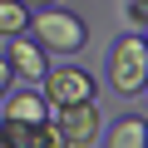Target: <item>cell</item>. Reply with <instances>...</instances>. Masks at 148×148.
<instances>
[{"instance_id":"9c48e42d","label":"cell","mask_w":148,"mask_h":148,"mask_svg":"<svg viewBox=\"0 0 148 148\" xmlns=\"http://www.w3.org/2000/svg\"><path fill=\"white\" fill-rule=\"evenodd\" d=\"M128 20L143 30V20H148V0H128Z\"/></svg>"},{"instance_id":"8fae6325","label":"cell","mask_w":148,"mask_h":148,"mask_svg":"<svg viewBox=\"0 0 148 148\" xmlns=\"http://www.w3.org/2000/svg\"><path fill=\"white\" fill-rule=\"evenodd\" d=\"M20 5H30V10H40V5H54V0H20Z\"/></svg>"},{"instance_id":"5b68a950","label":"cell","mask_w":148,"mask_h":148,"mask_svg":"<svg viewBox=\"0 0 148 148\" xmlns=\"http://www.w3.org/2000/svg\"><path fill=\"white\" fill-rule=\"evenodd\" d=\"M5 64H10V74H20V79H45V74H49V54L35 45V40H10V49H5Z\"/></svg>"},{"instance_id":"6da1fadb","label":"cell","mask_w":148,"mask_h":148,"mask_svg":"<svg viewBox=\"0 0 148 148\" xmlns=\"http://www.w3.org/2000/svg\"><path fill=\"white\" fill-rule=\"evenodd\" d=\"M30 35L45 54H79L84 40H89V25L74 15V10H59V5H40L30 10Z\"/></svg>"},{"instance_id":"4fadbf2b","label":"cell","mask_w":148,"mask_h":148,"mask_svg":"<svg viewBox=\"0 0 148 148\" xmlns=\"http://www.w3.org/2000/svg\"><path fill=\"white\" fill-rule=\"evenodd\" d=\"M143 94H148V84H143Z\"/></svg>"},{"instance_id":"30bf717a","label":"cell","mask_w":148,"mask_h":148,"mask_svg":"<svg viewBox=\"0 0 148 148\" xmlns=\"http://www.w3.org/2000/svg\"><path fill=\"white\" fill-rule=\"evenodd\" d=\"M10 84H15V74H10V64H5V59H0V99L10 94Z\"/></svg>"},{"instance_id":"ba28073f","label":"cell","mask_w":148,"mask_h":148,"mask_svg":"<svg viewBox=\"0 0 148 148\" xmlns=\"http://www.w3.org/2000/svg\"><path fill=\"white\" fill-rule=\"evenodd\" d=\"M30 30V5H20V0H0V35L15 40Z\"/></svg>"},{"instance_id":"8992f818","label":"cell","mask_w":148,"mask_h":148,"mask_svg":"<svg viewBox=\"0 0 148 148\" xmlns=\"http://www.w3.org/2000/svg\"><path fill=\"white\" fill-rule=\"evenodd\" d=\"M0 119H15V123H45L49 119V104L40 89H20V94H5V114Z\"/></svg>"},{"instance_id":"7a4b0ae2","label":"cell","mask_w":148,"mask_h":148,"mask_svg":"<svg viewBox=\"0 0 148 148\" xmlns=\"http://www.w3.org/2000/svg\"><path fill=\"white\" fill-rule=\"evenodd\" d=\"M109 79H114V89H119L123 99H133V94L148 84V45H143V35H123V40L114 45V54H109Z\"/></svg>"},{"instance_id":"52a82bcc","label":"cell","mask_w":148,"mask_h":148,"mask_svg":"<svg viewBox=\"0 0 148 148\" xmlns=\"http://www.w3.org/2000/svg\"><path fill=\"white\" fill-rule=\"evenodd\" d=\"M104 148H148V119L138 114H119L104 133Z\"/></svg>"},{"instance_id":"7c38bea8","label":"cell","mask_w":148,"mask_h":148,"mask_svg":"<svg viewBox=\"0 0 148 148\" xmlns=\"http://www.w3.org/2000/svg\"><path fill=\"white\" fill-rule=\"evenodd\" d=\"M138 35H143V45H148V20H143V30H138Z\"/></svg>"},{"instance_id":"277c9868","label":"cell","mask_w":148,"mask_h":148,"mask_svg":"<svg viewBox=\"0 0 148 148\" xmlns=\"http://www.w3.org/2000/svg\"><path fill=\"white\" fill-rule=\"evenodd\" d=\"M49 123L59 128L64 148H89V143H99V128H104V114H99V104L89 99V104H69V109H49Z\"/></svg>"},{"instance_id":"3957f363","label":"cell","mask_w":148,"mask_h":148,"mask_svg":"<svg viewBox=\"0 0 148 148\" xmlns=\"http://www.w3.org/2000/svg\"><path fill=\"white\" fill-rule=\"evenodd\" d=\"M40 94L49 109H69V104H89L94 99V74L79 69V64H59L40 79Z\"/></svg>"}]
</instances>
